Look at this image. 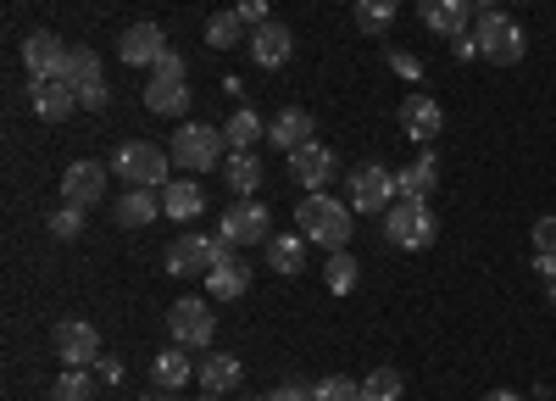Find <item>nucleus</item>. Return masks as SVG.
<instances>
[{"instance_id":"obj_1","label":"nucleus","mask_w":556,"mask_h":401,"mask_svg":"<svg viewBox=\"0 0 556 401\" xmlns=\"http://www.w3.org/2000/svg\"><path fill=\"white\" fill-rule=\"evenodd\" d=\"M295 223L306 246H323V251H345L351 246V223H356V206L351 201H334L329 190H312L306 201H295Z\"/></svg>"},{"instance_id":"obj_2","label":"nucleus","mask_w":556,"mask_h":401,"mask_svg":"<svg viewBox=\"0 0 556 401\" xmlns=\"http://www.w3.org/2000/svg\"><path fill=\"white\" fill-rule=\"evenodd\" d=\"M434 235H440V217H434L429 201H395L384 212V240L395 251H429Z\"/></svg>"},{"instance_id":"obj_3","label":"nucleus","mask_w":556,"mask_h":401,"mask_svg":"<svg viewBox=\"0 0 556 401\" xmlns=\"http://www.w3.org/2000/svg\"><path fill=\"white\" fill-rule=\"evenodd\" d=\"M167 162H173V151H162L151 140H123L112 151V173L123 178V185H139V190H162L167 185Z\"/></svg>"},{"instance_id":"obj_4","label":"nucleus","mask_w":556,"mask_h":401,"mask_svg":"<svg viewBox=\"0 0 556 401\" xmlns=\"http://www.w3.org/2000/svg\"><path fill=\"white\" fill-rule=\"evenodd\" d=\"M228 251H235V246H228L223 235H217V240H206V235H178V240L167 246L162 267H167V279H206Z\"/></svg>"},{"instance_id":"obj_5","label":"nucleus","mask_w":556,"mask_h":401,"mask_svg":"<svg viewBox=\"0 0 556 401\" xmlns=\"http://www.w3.org/2000/svg\"><path fill=\"white\" fill-rule=\"evenodd\" d=\"M173 162L178 167H190V173H212L223 156H228V140H223V128H212V123H178V134H173Z\"/></svg>"},{"instance_id":"obj_6","label":"nucleus","mask_w":556,"mask_h":401,"mask_svg":"<svg viewBox=\"0 0 556 401\" xmlns=\"http://www.w3.org/2000/svg\"><path fill=\"white\" fill-rule=\"evenodd\" d=\"M473 39H479V57H484L490 67H513V62H523V51H529V34H523L513 17H501V12H484V17L473 23Z\"/></svg>"},{"instance_id":"obj_7","label":"nucleus","mask_w":556,"mask_h":401,"mask_svg":"<svg viewBox=\"0 0 556 401\" xmlns=\"http://www.w3.org/2000/svg\"><path fill=\"white\" fill-rule=\"evenodd\" d=\"M345 201L356 212H390L401 196H395V167L384 162H356L351 178H345Z\"/></svg>"},{"instance_id":"obj_8","label":"nucleus","mask_w":556,"mask_h":401,"mask_svg":"<svg viewBox=\"0 0 556 401\" xmlns=\"http://www.w3.org/2000/svg\"><path fill=\"white\" fill-rule=\"evenodd\" d=\"M167 335H173V346H184V351H212V335H217V318H212V301H201V296H178L173 306H167Z\"/></svg>"},{"instance_id":"obj_9","label":"nucleus","mask_w":556,"mask_h":401,"mask_svg":"<svg viewBox=\"0 0 556 401\" xmlns=\"http://www.w3.org/2000/svg\"><path fill=\"white\" fill-rule=\"evenodd\" d=\"M217 235H223L228 246H267V240H273V217H267L262 201H235V206H223Z\"/></svg>"},{"instance_id":"obj_10","label":"nucleus","mask_w":556,"mask_h":401,"mask_svg":"<svg viewBox=\"0 0 556 401\" xmlns=\"http://www.w3.org/2000/svg\"><path fill=\"white\" fill-rule=\"evenodd\" d=\"M56 356L67 368H96L101 363V329L84 318H62L56 324Z\"/></svg>"},{"instance_id":"obj_11","label":"nucleus","mask_w":556,"mask_h":401,"mask_svg":"<svg viewBox=\"0 0 556 401\" xmlns=\"http://www.w3.org/2000/svg\"><path fill=\"white\" fill-rule=\"evenodd\" d=\"M28 106L39 123H67L78 112V89L67 78H28Z\"/></svg>"},{"instance_id":"obj_12","label":"nucleus","mask_w":556,"mask_h":401,"mask_svg":"<svg viewBox=\"0 0 556 401\" xmlns=\"http://www.w3.org/2000/svg\"><path fill=\"white\" fill-rule=\"evenodd\" d=\"M340 173V162H334V151L323 146V140H312V146H301V151H290V178L312 196V190H329V178Z\"/></svg>"},{"instance_id":"obj_13","label":"nucleus","mask_w":556,"mask_h":401,"mask_svg":"<svg viewBox=\"0 0 556 401\" xmlns=\"http://www.w3.org/2000/svg\"><path fill=\"white\" fill-rule=\"evenodd\" d=\"M395 117H401V134H406V140H417V146H434V134L445 128V112H440L434 96H406L395 106Z\"/></svg>"},{"instance_id":"obj_14","label":"nucleus","mask_w":556,"mask_h":401,"mask_svg":"<svg viewBox=\"0 0 556 401\" xmlns=\"http://www.w3.org/2000/svg\"><path fill=\"white\" fill-rule=\"evenodd\" d=\"M117 51H123V67H156L167 57V34L156 23H128L123 39H117Z\"/></svg>"},{"instance_id":"obj_15","label":"nucleus","mask_w":556,"mask_h":401,"mask_svg":"<svg viewBox=\"0 0 556 401\" xmlns=\"http://www.w3.org/2000/svg\"><path fill=\"white\" fill-rule=\"evenodd\" d=\"M62 201H67V206H84V212L96 206V201H106V167L78 156V162L62 173Z\"/></svg>"},{"instance_id":"obj_16","label":"nucleus","mask_w":556,"mask_h":401,"mask_svg":"<svg viewBox=\"0 0 556 401\" xmlns=\"http://www.w3.org/2000/svg\"><path fill=\"white\" fill-rule=\"evenodd\" d=\"M67 45L56 39V34H28L23 39V67H28V78H62L67 73Z\"/></svg>"},{"instance_id":"obj_17","label":"nucleus","mask_w":556,"mask_h":401,"mask_svg":"<svg viewBox=\"0 0 556 401\" xmlns=\"http://www.w3.org/2000/svg\"><path fill=\"white\" fill-rule=\"evenodd\" d=\"M417 17H424L429 34L440 39H462V34H473V12L462 7V0H417Z\"/></svg>"},{"instance_id":"obj_18","label":"nucleus","mask_w":556,"mask_h":401,"mask_svg":"<svg viewBox=\"0 0 556 401\" xmlns=\"http://www.w3.org/2000/svg\"><path fill=\"white\" fill-rule=\"evenodd\" d=\"M267 140L290 156V151H301V146H312V140H317V117H312V112H301V106H285V112H278V117L267 123Z\"/></svg>"},{"instance_id":"obj_19","label":"nucleus","mask_w":556,"mask_h":401,"mask_svg":"<svg viewBox=\"0 0 556 401\" xmlns=\"http://www.w3.org/2000/svg\"><path fill=\"white\" fill-rule=\"evenodd\" d=\"M290 51H295V34L285 28V23H262V28H251V62L256 67H285L290 62Z\"/></svg>"},{"instance_id":"obj_20","label":"nucleus","mask_w":556,"mask_h":401,"mask_svg":"<svg viewBox=\"0 0 556 401\" xmlns=\"http://www.w3.org/2000/svg\"><path fill=\"white\" fill-rule=\"evenodd\" d=\"M146 112H156V117H178V112H190V78L151 73V84H146Z\"/></svg>"},{"instance_id":"obj_21","label":"nucleus","mask_w":556,"mask_h":401,"mask_svg":"<svg viewBox=\"0 0 556 401\" xmlns=\"http://www.w3.org/2000/svg\"><path fill=\"white\" fill-rule=\"evenodd\" d=\"M434 185H440V162H434L429 151L412 156L406 167H395V196H401V201H429Z\"/></svg>"},{"instance_id":"obj_22","label":"nucleus","mask_w":556,"mask_h":401,"mask_svg":"<svg viewBox=\"0 0 556 401\" xmlns=\"http://www.w3.org/2000/svg\"><path fill=\"white\" fill-rule=\"evenodd\" d=\"M206 290H212V301H240V296L251 290V262H245L240 251H228L212 274H206Z\"/></svg>"},{"instance_id":"obj_23","label":"nucleus","mask_w":556,"mask_h":401,"mask_svg":"<svg viewBox=\"0 0 556 401\" xmlns=\"http://www.w3.org/2000/svg\"><path fill=\"white\" fill-rule=\"evenodd\" d=\"M112 217L123 223V229H146V223L162 217V190H139V185H128L123 201H112Z\"/></svg>"},{"instance_id":"obj_24","label":"nucleus","mask_w":556,"mask_h":401,"mask_svg":"<svg viewBox=\"0 0 556 401\" xmlns=\"http://www.w3.org/2000/svg\"><path fill=\"white\" fill-rule=\"evenodd\" d=\"M201 390H212V396H228L240 379H245V368H240V356L235 351H206V363H201Z\"/></svg>"},{"instance_id":"obj_25","label":"nucleus","mask_w":556,"mask_h":401,"mask_svg":"<svg viewBox=\"0 0 556 401\" xmlns=\"http://www.w3.org/2000/svg\"><path fill=\"white\" fill-rule=\"evenodd\" d=\"M223 140H228V151H256L267 140V123L256 117V106H240V112H228Z\"/></svg>"},{"instance_id":"obj_26","label":"nucleus","mask_w":556,"mask_h":401,"mask_svg":"<svg viewBox=\"0 0 556 401\" xmlns=\"http://www.w3.org/2000/svg\"><path fill=\"white\" fill-rule=\"evenodd\" d=\"M223 178L235 196H256L262 190V156L256 151H228L223 156Z\"/></svg>"},{"instance_id":"obj_27","label":"nucleus","mask_w":556,"mask_h":401,"mask_svg":"<svg viewBox=\"0 0 556 401\" xmlns=\"http://www.w3.org/2000/svg\"><path fill=\"white\" fill-rule=\"evenodd\" d=\"M201 206H206V196H201L195 178H173V185H162V212L167 217L190 223V217H201Z\"/></svg>"},{"instance_id":"obj_28","label":"nucleus","mask_w":556,"mask_h":401,"mask_svg":"<svg viewBox=\"0 0 556 401\" xmlns=\"http://www.w3.org/2000/svg\"><path fill=\"white\" fill-rule=\"evenodd\" d=\"M301 240L306 235H273L267 240V267H273V274H285V279L301 274V262H306V246Z\"/></svg>"},{"instance_id":"obj_29","label":"nucleus","mask_w":556,"mask_h":401,"mask_svg":"<svg viewBox=\"0 0 556 401\" xmlns=\"http://www.w3.org/2000/svg\"><path fill=\"white\" fill-rule=\"evenodd\" d=\"M245 17L240 12H212V23H206V45H212V51H235V45L245 39Z\"/></svg>"},{"instance_id":"obj_30","label":"nucleus","mask_w":556,"mask_h":401,"mask_svg":"<svg viewBox=\"0 0 556 401\" xmlns=\"http://www.w3.org/2000/svg\"><path fill=\"white\" fill-rule=\"evenodd\" d=\"M356 279H362L356 256H351V251H329V262H323V285H329L334 296H351V290H356Z\"/></svg>"},{"instance_id":"obj_31","label":"nucleus","mask_w":556,"mask_h":401,"mask_svg":"<svg viewBox=\"0 0 556 401\" xmlns=\"http://www.w3.org/2000/svg\"><path fill=\"white\" fill-rule=\"evenodd\" d=\"M151 374H156V385H162V390H178L184 379L195 374V368H190V351H184V346H167V351L156 356V363H151Z\"/></svg>"},{"instance_id":"obj_32","label":"nucleus","mask_w":556,"mask_h":401,"mask_svg":"<svg viewBox=\"0 0 556 401\" xmlns=\"http://www.w3.org/2000/svg\"><path fill=\"white\" fill-rule=\"evenodd\" d=\"M96 368H62V379L51 385V401H96Z\"/></svg>"},{"instance_id":"obj_33","label":"nucleus","mask_w":556,"mask_h":401,"mask_svg":"<svg viewBox=\"0 0 556 401\" xmlns=\"http://www.w3.org/2000/svg\"><path fill=\"white\" fill-rule=\"evenodd\" d=\"M73 89H84V84H96V78H106V67H101V57L89 51V45H78V51L67 57V73H62Z\"/></svg>"},{"instance_id":"obj_34","label":"nucleus","mask_w":556,"mask_h":401,"mask_svg":"<svg viewBox=\"0 0 556 401\" xmlns=\"http://www.w3.org/2000/svg\"><path fill=\"white\" fill-rule=\"evenodd\" d=\"M395 23V0H356V28L362 34H384Z\"/></svg>"},{"instance_id":"obj_35","label":"nucleus","mask_w":556,"mask_h":401,"mask_svg":"<svg viewBox=\"0 0 556 401\" xmlns=\"http://www.w3.org/2000/svg\"><path fill=\"white\" fill-rule=\"evenodd\" d=\"M401 374L395 368H374V374H367L362 379V401H401Z\"/></svg>"},{"instance_id":"obj_36","label":"nucleus","mask_w":556,"mask_h":401,"mask_svg":"<svg viewBox=\"0 0 556 401\" xmlns=\"http://www.w3.org/2000/svg\"><path fill=\"white\" fill-rule=\"evenodd\" d=\"M45 229H51V240H78V235H84V206H67V201H62Z\"/></svg>"},{"instance_id":"obj_37","label":"nucleus","mask_w":556,"mask_h":401,"mask_svg":"<svg viewBox=\"0 0 556 401\" xmlns=\"http://www.w3.org/2000/svg\"><path fill=\"white\" fill-rule=\"evenodd\" d=\"M317 401H362V379H317Z\"/></svg>"},{"instance_id":"obj_38","label":"nucleus","mask_w":556,"mask_h":401,"mask_svg":"<svg viewBox=\"0 0 556 401\" xmlns=\"http://www.w3.org/2000/svg\"><path fill=\"white\" fill-rule=\"evenodd\" d=\"M106 101H112V84H106V78H96V84L78 89V112H101Z\"/></svg>"},{"instance_id":"obj_39","label":"nucleus","mask_w":556,"mask_h":401,"mask_svg":"<svg viewBox=\"0 0 556 401\" xmlns=\"http://www.w3.org/2000/svg\"><path fill=\"white\" fill-rule=\"evenodd\" d=\"M534 279L545 285V301L556 306V256L551 251H534Z\"/></svg>"},{"instance_id":"obj_40","label":"nucleus","mask_w":556,"mask_h":401,"mask_svg":"<svg viewBox=\"0 0 556 401\" xmlns=\"http://www.w3.org/2000/svg\"><path fill=\"white\" fill-rule=\"evenodd\" d=\"M390 73L406 78V84H417V78H424V62H417L412 51H390Z\"/></svg>"},{"instance_id":"obj_41","label":"nucleus","mask_w":556,"mask_h":401,"mask_svg":"<svg viewBox=\"0 0 556 401\" xmlns=\"http://www.w3.org/2000/svg\"><path fill=\"white\" fill-rule=\"evenodd\" d=\"M529 240H534V251H551L556 256V217H534V235Z\"/></svg>"},{"instance_id":"obj_42","label":"nucleus","mask_w":556,"mask_h":401,"mask_svg":"<svg viewBox=\"0 0 556 401\" xmlns=\"http://www.w3.org/2000/svg\"><path fill=\"white\" fill-rule=\"evenodd\" d=\"M273 401H317V385L290 379V385H278V390H273Z\"/></svg>"},{"instance_id":"obj_43","label":"nucleus","mask_w":556,"mask_h":401,"mask_svg":"<svg viewBox=\"0 0 556 401\" xmlns=\"http://www.w3.org/2000/svg\"><path fill=\"white\" fill-rule=\"evenodd\" d=\"M96 379H101V385H123V363H117V356H106V351H101V363H96Z\"/></svg>"},{"instance_id":"obj_44","label":"nucleus","mask_w":556,"mask_h":401,"mask_svg":"<svg viewBox=\"0 0 556 401\" xmlns=\"http://www.w3.org/2000/svg\"><path fill=\"white\" fill-rule=\"evenodd\" d=\"M235 12H240V17L251 23V28H262V23H267V0H240Z\"/></svg>"},{"instance_id":"obj_45","label":"nucleus","mask_w":556,"mask_h":401,"mask_svg":"<svg viewBox=\"0 0 556 401\" xmlns=\"http://www.w3.org/2000/svg\"><path fill=\"white\" fill-rule=\"evenodd\" d=\"M451 51H456L462 62H473V57H479V39H473V34H462V39H451Z\"/></svg>"},{"instance_id":"obj_46","label":"nucleus","mask_w":556,"mask_h":401,"mask_svg":"<svg viewBox=\"0 0 556 401\" xmlns=\"http://www.w3.org/2000/svg\"><path fill=\"white\" fill-rule=\"evenodd\" d=\"M151 73H173V78H184V57H178V51H167V57H162Z\"/></svg>"},{"instance_id":"obj_47","label":"nucleus","mask_w":556,"mask_h":401,"mask_svg":"<svg viewBox=\"0 0 556 401\" xmlns=\"http://www.w3.org/2000/svg\"><path fill=\"white\" fill-rule=\"evenodd\" d=\"M462 7H468V12H479V17H484V12H495V0H462Z\"/></svg>"},{"instance_id":"obj_48","label":"nucleus","mask_w":556,"mask_h":401,"mask_svg":"<svg viewBox=\"0 0 556 401\" xmlns=\"http://www.w3.org/2000/svg\"><path fill=\"white\" fill-rule=\"evenodd\" d=\"M484 401H523L518 390H484Z\"/></svg>"},{"instance_id":"obj_49","label":"nucleus","mask_w":556,"mask_h":401,"mask_svg":"<svg viewBox=\"0 0 556 401\" xmlns=\"http://www.w3.org/2000/svg\"><path fill=\"white\" fill-rule=\"evenodd\" d=\"M139 401H178V396H173V390H162V385H156V390H151V396H139Z\"/></svg>"},{"instance_id":"obj_50","label":"nucleus","mask_w":556,"mask_h":401,"mask_svg":"<svg viewBox=\"0 0 556 401\" xmlns=\"http://www.w3.org/2000/svg\"><path fill=\"white\" fill-rule=\"evenodd\" d=\"M201 401H223V396H212V390H206V396H201Z\"/></svg>"},{"instance_id":"obj_51","label":"nucleus","mask_w":556,"mask_h":401,"mask_svg":"<svg viewBox=\"0 0 556 401\" xmlns=\"http://www.w3.org/2000/svg\"><path fill=\"white\" fill-rule=\"evenodd\" d=\"M256 401H273V396H256Z\"/></svg>"},{"instance_id":"obj_52","label":"nucleus","mask_w":556,"mask_h":401,"mask_svg":"<svg viewBox=\"0 0 556 401\" xmlns=\"http://www.w3.org/2000/svg\"><path fill=\"white\" fill-rule=\"evenodd\" d=\"M523 7H529V0H523Z\"/></svg>"}]
</instances>
